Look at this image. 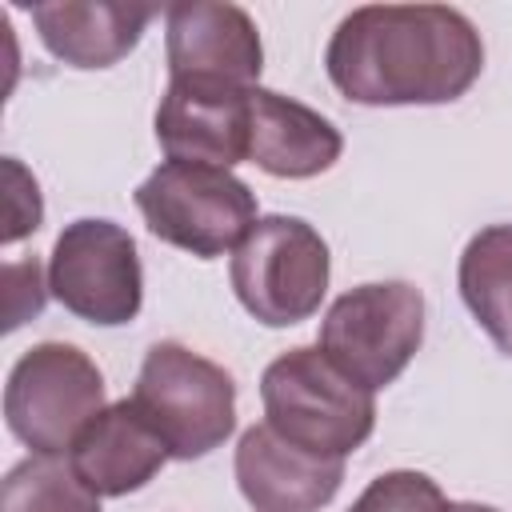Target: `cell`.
<instances>
[{
    "mask_svg": "<svg viewBox=\"0 0 512 512\" xmlns=\"http://www.w3.org/2000/svg\"><path fill=\"white\" fill-rule=\"evenodd\" d=\"M48 292L76 320L120 328L140 316L144 268L128 228L100 216L64 224L48 260Z\"/></svg>",
    "mask_w": 512,
    "mask_h": 512,
    "instance_id": "obj_8",
    "label": "cell"
},
{
    "mask_svg": "<svg viewBox=\"0 0 512 512\" xmlns=\"http://www.w3.org/2000/svg\"><path fill=\"white\" fill-rule=\"evenodd\" d=\"M324 68L352 104H452L476 84L484 44L460 8L364 4L336 24Z\"/></svg>",
    "mask_w": 512,
    "mask_h": 512,
    "instance_id": "obj_1",
    "label": "cell"
},
{
    "mask_svg": "<svg viewBox=\"0 0 512 512\" xmlns=\"http://www.w3.org/2000/svg\"><path fill=\"white\" fill-rule=\"evenodd\" d=\"M0 512H100V496L80 480L72 460L28 456L4 476Z\"/></svg>",
    "mask_w": 512,
    "mask_h": 512,
    "instance_id": "obj_16",
    "label": "cell"
},
{
    "mask_svg": "<svg viewBox=\"0 0 512 512\" xmlns=\"http://www.w3.org/2000/svg\"><path fill=\"white\" fill-rule=\"evenodd\" d=\"M260 404L264 424L316 456L344 460L376 428V396L308 344L288 348L264 368Z\"/></svg>",
    "mask_w": 512,
    "mask_h": 512,
    "instance_id": "obj_2",
    "label": "cell"
},
{
    "mask_svg": "<svg viewBox=\"0 0 512 512\" xmlns=\"http://www.w3.org/2000/svg\"><path fill=\"white\" fill-rule=\"evenodd\" d=\"M168 80H212L236 88H260L264 44L256 20L240 4L188 0L164 8Z\"/></svg>",
    "mask_w": 512,
    "mask_h": 512,
    "instance_id": "obj_10",
    "label": "cell"
},
{
    "mask_svg": "<svg viewBox=\"0 0 512 512\" xmlns=\"http://www.w3.org/2000/svg\"><path fill=\"white\" fill-rule=\"evenodd\" d=\"M40 44L72 68H112L144 36L152 4L128 0H40L28 8Z\"/></svg>",
    "mask_w": 512,
    "mask_h": 512,
    "instance_id": "obj_12",
    "label": "cell"
},
{
    "mask_svg": "<svg viewBox=\"0 0 512 512\" xmlns=\"http://www.w3.org/2000/svg\"><path fill=\"white\" fill-rule=\"evenodd\" d=\"M452 500H444L440 484L424 472L412 468H396L376 476L348 512H448Z\"/></svg>",
    "mask_w": 512,
    "mask_h": 512,
    "instance_id": "obj_17",
    "label": "cell"
},
{
    "mask_svg": "<svg viewBox=\"0 0 512 512\" xmlns=\"http://www.w3.org/2000/svg\"><path fill=\"white\" fill-rule=\"evenodd\" d=\"M448 512H500V508H488V504H472V500H460V504H452Z\"/></svg>",
    "mask_w": 512,
    "mask_h": 512,
    "instance_id": "obj_19",
    "label": "cell"
},
{
    "mask_svg": "<svg viewBox=\"0 0 512 512\" xmlns=\"http://www.w3.org/2000/svg\"><path fill=\"white\" fill-rule=\"evenodd\" d=\"M460 296L488 340L512 356V224L480 228L460 252Z\"/></svg>",
    "mask_w": 512,
    "mask_h": 512,
    "instance_id": "obj_15",
    "label": "cell"
},
{
    "mask_svg": "<svg viewBox=\"0 0 512 512\" xmlns=\"http://www.w3.org/2000/svg\"><path fill=\"white\" fill-rule=\"evenodd\" d=\"M344 152L340 128L316 108L280 96L272 88H252V148L248 160L280 180H308L328 172Z\"/></svg>",
    "mask_w": 512,
    "mask_h": 512,
    "instance_id": "obj_14",
    "label": "cell"
},
{
    "mask_svg": "<svg viewBox=\"0 0 512 512\" xmlns=\"http://www.w3.org/2000/svg\"><path fill=\"white\" fill-rule=\"evenodd\" d=\"M104 408V376L96 360L64 340L32 344L4 384L8 432L32 448V456L72 452L76 436Z\"/></svg>",
    "mask_w": 512,
    "mask_h": 512,
    "instance_id": "obj_6",
    "label": "cell"
},
{
    "mask_svg": "<svg viewBox=\"0 0 512 512\" xmlns=\"http://www.w3.org/2000/svg\"><path fill=\"white\" fill-rule=\"evenodd\" d=\"M424 340V296L408 280L348 288L320 320V352L368 392L388 388Z\"/></svg>",
    "mask_w": 512,
    "mask_h": 512,
    "instance_id": "obj_7",
    "label": "cell"
},
{
    "mask_svg": "<svg viewBox=\"0 0 512 512\" xmlns=\"http://www.w3.org/2000/svg\"><path fill=\"white\" fill-rule=\"evenodd\" d=\"M156 140L176 164L232 168L252 148V88L168 80L156 108Z\"/></svg>",
    "mask_w": 512,
    "mask_h": 512,
    "instance_id": "obj_9",
    "label": "cell"
},
{
    "mask_svg": "<svg viewBox=\"0 0 512 512\" xmlns=\"http://www.w3.org/2000/svg\"><path fill=\"white\" fill-rule=\"evenodd\" d=\"M68 460L96 496H128V492H140L172 456L128 396L108 404L76 436Z\"/></svg>",
    "mask_w": 512,
    "mask_h": 512,
    "instance_id": "obj_13",
    "label": "cell"
},
{
    "mask_svg": "<svg viewBox=\"0 0 512 512\" xmlns=\"http://www.w3.org/2000/svg\"><path fill=\"white\" fill-rule=\"evenodd\" d=\"M332 256L324 236L300 216H260L232 252L228 280L248 316L268 328H288L320 312Z\"/></svg>",
    "mask_w": 512,
    "mask_h": 512,
    "instance_id": "obj_5",
    "label": "cell"
},
{
    "mask_svg": "<svg viewBox=\"0 0 512 512\" xmlns=\"http://www.w3.org/2000/svg\"><path fill=\"white\" fill-rule=\"evenodd\" d=\"M232 468L256 512H316L340 492L344 480V460L316 456L284 440L272 424L244 428Z\"/></svg>",
    "mask_w": 512,
    "mask_h": 512,
    "instance_id": "obj_11",
    "label": "cell"
},
{
    "mask_svg": "<svg viewBox=\"0 0 512 512\" xmlns=\"http://www.w3.org/2000/svg\"><path fill=\"white\" fill-rule=\"evenodd\" d=\"M136 208L148 232L172 248L192 252L196 260H216L236 252L252 232L256 192L216 164H160L140 188Z\"/></svg>",
    "mask_w": 512,
    "mask_h": 512,
    "instance_id": "obj_4",
    "label": "cell"
},
{
    "mask_svg": "<svg viewBox=\"0 0 512 512\" xmlns=\"http://www.w3.org/2000/svg\"><path fill=\"white\" fill-rule=\"evenodd\" d=\"M132 404L156 428L172 460H200L236 428V380L208 356L160 340L144 352Z\"/></svg>",
    "mask_w": 512,
    "mask_h": 512,
    "instance_id": "obj_3",
    "label": "cell"
},
{
    "mask_svg": "<svg viewBox=\"0 0 512 512\" xmlns=\"http://www.w3.org/2000/svg\"><path fill=\"white\" fill-rule=\"evenodd\" d=\"M4 172H8V184H12V192H8V228H4V244H16L20 236H28V232L40 228L44 204H40L36 180H32L12 156H8V164H4Z\"/></svg>",
    "mask_w": 512,
    "mask_h": 512,
    "instance_id": "obj_18",
    "label": "cell"
}]
</instances>
